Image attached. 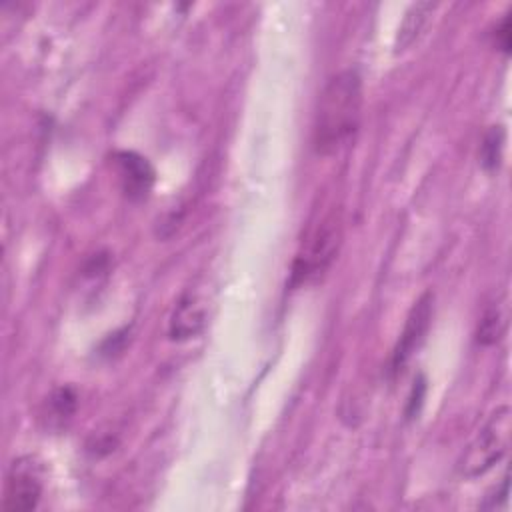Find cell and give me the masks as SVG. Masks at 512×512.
<instances>
[{
    "label": "cell",
    "instance_id": "cell-1",
    "mask_svg": "<svg viewBox=\"0 0 512 512\" xmlns=\"http://www.w3.org/2000/svg\"><path fill=\"white\" fill-rule=\"evenodd\" d=\"M362 116V80L356 70H342L324 86L316 122L314 146L320 154L338 152L356 134Z\"/></svg>",
    "mask_w": 512,
    "mask_h": 512
},
{
    "label": "cell",
    "instance_id": "cell-4",
    "mask_svg": "<svg viewBox=\"0 0 512 512\" xmlns=\"http://www.w3.org/2000/svg\"><path fill=\"white\" fill-rule=\"evenodd\" d=\"M42 494V482L36 462L30 456H22L12 462L6 476L4 504L8 512H26L32 510Z\"/></svg>",
    "mask_w": 512,
    "mask_h": 512
},
{
    "label": "cell",
    "instance_id": "cell-12",
    "mask_svg": "<svg viewBox=\"0 0 512 512\" xmlns=\"http://www.w3.org/2000/svg\"><path fill=\"white\" fill-rule=\"evenodd\" d=\"M496 42L506 54L510 52V18L508 16H504V20L500 22V28L496 30Z\"/></svg>",
    "mask_w": 512,
    "mask_h": 512
},
{
    "label": "cell",
    "instance_id": "cell-11",
    "mask_svg": "<svg viewBox=\"0 0 512 512\" xmlns=\"http://www.w3.org/2000/svg\"><path fill=\"white\" fill-rule=\"evenodd\" d=\"M76 406V398L68 388L56 390L54 396L50 398V408H52V416L50 418H58L60 422L70 418V414L74 412Z\"/></svg>",
    "mask_w": 512,
    "mask_h": 512
},
{
    "label": "cell",
    "instance_id": "cell-7",
    "mask_svg": "<svg viewBox=\"0 0 512 512\" xmlns=\"http://www.w3.org/2000/svg\"><path fill=\"white\" fill-rule=\"evenodd\" d=\"M430 318H432V296L424 294L422 298H418V302L412 306V310L406 318L404 330L400 334V340H398V346H396L394 358H392L394 370H400L406 364V360L410 358V354L420 346V342L428 330Z\"/></svg>",
    "mask_w": 512,
    "mask_h": 512
},
{
    "label": "cell",
    "instance_id": "cell-3",
    "mask_svg": "<svg viewBox=\"0 0 512 512\" xmlns=\"http://www.w3.org/2000/svg\"><path fill=\"white\" fill-rule=\"evenodd\" d=\"M510 446V408L498 406L486 424L478 430L474 440L470 442L468 450L460 460V470L464 476H480L490 470L502 456L508 452Z\"/></svg>",
    "mask_w": 512,
    "mask_h": 512
},
{
    "label": "cell",
    "instance_id": "cell-5",
    "mask_svg": "<svg viewBox=\"0 0 512 512\" xmlns=\"http://www.w3.org/2000/svg\"><path fill=\"white\" fill-rule=\"evenodd\" d=\"M114 166L120 188L128 200H144L154 186V168L150 162L132 150H120L114 154Z\"/></svg>",
    "mask_w": 512,
    "mask_h": 512
},
{
    "label": "cell",
    "instance_id": "cell-9",
    "mask_svg": "<svg viewBox=\"0 0 512 512\" xmlns=\"http://www.w3.org/2000/svg\"><path fill=\"white\" fill-rule=\"evenodd\" d=\"M506 308L504 304H490L478 324V342L480 344H494L502 338L504 330H506Z\"/></svg>",
    "mask_w": 512,
    "mask_h": 512
},
{
    "label": "cell",
    "instance_id": "cell-8",
    "mask_svg": "<svg viewBox=\"0 0 512 512\" xmlns=\"http://www.w3.org/2000/svg\"><path fill=\"white\" fill-rule=\"evenodd\" d=\"M432 10H434L432 2H416L410 6V10L406 12V16L398 28L396 50H404L408 44L414 42V38L420 34V30Z\"/></svg>",
    "mask_w": 512,
    "mask_h": 512
},
{
    "label": "cell",
    "instance_id": "cell-6",
    "mask_svg": "<svg viewBox=\"0 0 512 512\" xmlns=\"http://www.w3.org/2000/svg\"><path fill=\"white\" fill-rule=\"evenodd\" d=\"M206 322H208V304H206L204 296L196 290L194 292L188 290L178 300V304L170 316L168 332L174 340L194 338L196 334H200L204 330Z\"/></svg>",
    "mask_w": 512,
    "mask_h": 512
},
{
    "label": "cell",
    "instance_id": "cell-2",
    "mask_svg": "<svg viewBox=\"0 0 512 512\" xmlns=\"http://www.w3.org/2000/svg\"><path fill=\"white\" fill-rule=\"evenodd\" d=\"M340 238L342 228L336 212H328L312 224L294 260L292 284H304L322 276L338 254Z\"/></svg>",
    "mask_w": 512,
    "mask_h": 512
},
{
    "label": "cell",
    "instance_id": "cell-10",
    "mask_svg": "<svg viewBox=\"0 0 512 512\" xmlns=\"http://www.w3.org/2000/svg\"><path fill=\"white\" fill-rule=\"evenodd\" d=\"M502 148H504V130L502 126H492L480 146V162L486 170L498 168L502 158Z\"/></svg>",
    "mask_w": 512,
    "mask_h": 512
}]
</instances>
